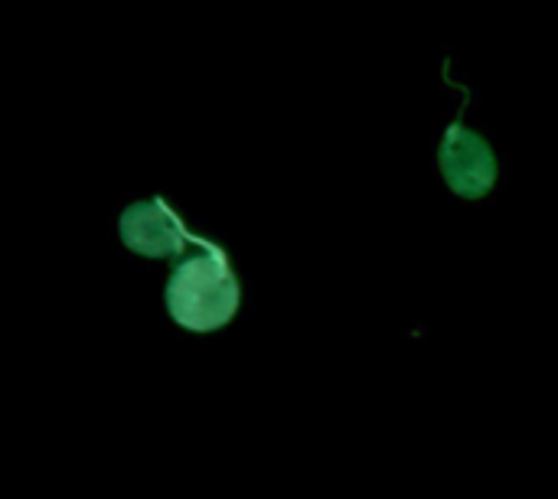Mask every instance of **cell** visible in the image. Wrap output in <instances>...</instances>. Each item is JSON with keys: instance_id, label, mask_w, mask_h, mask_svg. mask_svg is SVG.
I'll use <instances>...</instances> for the list:
<instances>
[{"instance_id": "1", "label": "cell", "mask_w": 558, "mask_h": 499, "mask_svg": "<svg viewBox=\"0 0 558 499\" xmlns=\"http://www.w3.org/2000/svg\"><path fill=\"white\" fill-rule=\"evenodd\" d=\"M196 252L177 261L167 284V311L170 317L193 333H213L226 327L242 301L239 278L226 258V252L213 242L193 239Z\"/></svg>"}, {"instance_id": "2", "label": "cell", "mask_w": 558, "mask_h": 499, "mask_svg": "<svg viewBox=\"0 0 558 499\" xmlns=\"http://www.w3.org/2000/svg\"><path fill=\"white\" fill-rule=\"evenodd\" d=\"M438 167L445 173V183L461 199H481L497 183V157H494L490 144L477 131L464 127L461 118L441 137Z\"/></svg>"}, {"instance_id": "3", "label": "cell", "mask_w": 558, "mask_h": 499, "mask_svg": "<svg viewBox=\"0 0 558 499\" xmlns=\"http://www.w3.org/2000/svg\"><path fill=\"white\" fill-rule=\"evenodd\" d=\"M118 232H121L124 248H131L134 255H144V258H170V255H180L186 242H193L186 235L183 222L170 212V206L163 199L131 203L121 212Z\"/></svg>"}]
</instances>
